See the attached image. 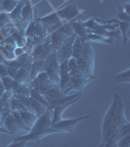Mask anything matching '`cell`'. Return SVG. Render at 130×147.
<instances>
[{
    "instance_id": "obj_1",
    "label": "cell",
    "mask_w": 130,
    "mask_h": 147,
    "mask_svg": "<svg viewBox=\"0 0 130 147\" xmlns=\"http://www.w3.org/2000/svg\"><path fill=\"white\" fill-rule=\"evenodd\" d=\"M70 82H68L66 89L64 90V94H66V95L72 90H83L84 87L93 80L92 78H88L83 75V73L78 68L70 71Z\"/></svg>"
},
{
    "instance_id": "obj_2",
    "label": "cell",
    "mask_w": 130,
    "mask_h": 147,
    "mask_svg": "<svg viewBox=\"0 0 130 147\" xmlns=\"http://www.w3.org/2000/svg\"><path fill=\"white\" fill-rule=\"evenodd\" d=\"M45 67H44V71L47 73L48 77L50 78L51 82L53 84H58L59 80H60V71H59V67H60V63L57 58V54L55 51H53L48 55V57L45 59Z\"/></svg>"
},
{
    "instance_id": "obj_3",
    "label": "cell",
    "mask_w": 130,
    "mask_h": 147,
    "mask_svg": "<svg viewBox=\"0 0 130 147\" xmlns=\"http://www.w3.org/2000/svg\"><path fill=\"white\" fill-rule=\"evenodd\" d=\"M120 94L115 93V97H113V100L111 104L110 108L106 113L105 117L103 120V125H102V134L106 131L108 129L112 127H117V102H119Z\"/></svg>"
},
{
    "instance_id": "obj_4",
    "label": "cell",
    "mask_w": 130,
    "mask_h": 147,
    "mask_svg": "<svg viewBox=\"0 0 130 147\" xmlns=\"http://www.w3.org/2000/svg\"><path fill=\"white\" fill-rule=\"evenodd\" d=\"M53 134H61L59 130L55 129L54 127H48V129H39V130H30L29 132H27V134L25 136H21L17 137L15 140H23V141H35L37 142L36 145H38L40 143V141L44 138V137L50 136Z\"/></svg>"
},
{
    "instance_id": "obj_5",
    "label": "cell",
    "mask_w": 130,
    "mask_h": 147,
    "mask_svg": "<svg viewBox=\"0 0 130 147\" xmlns=\"http://www.w3.org/2000/svg\"><path fill=\"white\" fill-rule=\"evenodd\" d=\"M90 116H81V117H77L74 119H62L59 122L55 123V124L51 125L52 127H54L55 129L59 130L60 132H68V134H72L74 130L75 125L78 124L79 122L84 120L90 119Z\"/></svg>"
},
{
    "instance_id": "obj_6",
    "label": "cell",
    "mask_w": 130,
    "mask_h": 147,
    "mask_svg": "<svg viewBox=\"0 0 130 147\" xmlns=\"http://www.w3.org/2000/svg\"><path fill=\"white\" fill-rule=\"evenodd\" d=\"M75 38V34H72V36L68 37L63 44L61 45L60 48L56 51L57 58H58L59 63H62L63 61L70 59L72 55V43Z\"/></svg>"
},
{
    "instance_id": "obj_7",
    "label": "cell",
    "mask_w": 130,
    "mask_h": 147,
    "mask_svg": "<svg viewBox=\"0 0 130 147\" xmlns=\"http://www.w3.org/2000/svg\"><path fill=\"white\" fill-rule=\"evenodd\" d=\"M82 12L83 11L80 10L76 4H72V5L66 6L65 8H62V9H60V10H58L57 13H58L61 20L66 21V22H70V21L76 18L77 16H79Z\"/></svg>"
},
{
    "instance_id": "obj_8",
    "label": "cell",
    "mask_w": 130,
    "mask_h": 147,
    "mask_svg": "<svg viewBox=\"0 0 130 147\" xmlns=\"http://www.w3.org/2000/svg\"><path fill=\"white\" fill-rule=\"evenodd\" d=\"M34 11L31 0H25V4H23L22 9V20H21V23L16 27L18 28H20V30H25V28H23V24L27 25L29 22L34 21Z\"/></svg>"
},
{
    "instance_id": "obj_9",
    "label": "cell",
    "mask_w": 130,
    "mask_h": 147,
    "mask_svg": "<svg viewBox=\"0 0 130 147\" xmlns=\"http://www.w3.org/2000/svg\"><path fill=\"white\" fill-rule=\"evenodd\" d=\"M52 125V109L47 108V110L42 115L37 117L34 125L31 127L30 130H39L50 127Z\"/></svg>"
},
{
    "instance_id": "obj_10",
    "label": "cell",
    "mask_w": 130,
    "mask_h": 147,
    "mask_svg": "<svg viewBox=\"0 0 130 147\" xmlns=\"http://www.w3.org/2000/svg\"><path fill=\"white\" fill-rule=\"evenodd\" d=\"M78 100L79 99H74V100L68 101V102H66L65 104H62V105L58 106V107L52 109V125L62 120L63 115H64V113L66 112V110H67L70 105H72V104L77 102Z\"/></svg>"
},
{
    "instance_id": "obj_11",
    "label": "cell",
    "mask_w": 130,
    "mask_h": 147,
    "mask_svg": "<svg viewBox=\"0 0 130 147\" xmlns=\"http://www.w3.org/2000/svg\"><path fill=\"white\" fill-rule=\"evenodd\" d=\"M50 37V43H51V48L53 51H57L63 44V42L68 38V35H66L63 32H59V30H54L49 34Z\"/></svg>"
},
{
    "instance_id": "obj_12",
    "label": "cell",
    "mask_w": 130,
    "mask_h": 147,
    "mask_svg": "<svg viewBox=\"0 0 130 147\" xmlns=\"http://www.w3.org/2000/svg\"><path fill=\"white\" fill-rule=\"evenodd\" d=\"M2 127H3L4 129H6L8 131H10L11 134H17L22 131V130L20 129V127H18V125L16 124L15 119H14L12 113L9 114L5 119L3 120V122H2Z\"/></svg>"
},
{
    "instance_id": "obj_13",
    "label": "cell",
    "mask_w": 130,
    "mask_h": 147,
    "mask_svg": "<svg viewBox=\"0 0 130 147\" xmlns=\"http://www.w3.org/2000/svg\"><path fill=\"white\" fill-rule=\"evenodd\" d=\"M52 84H53V82H51L50 78L48 77L47 73L45 72V71H43V72L39 73L38 75L34 78V79H32L31 80H30L29 86H30V88H35V87L40 86V85Z\"/></svg>"
},
{
    "instance_id": "obj_14",
    "label": "cell",
    "mask_w": 130,
    "mask_h": 147,
    "mask_svg": "<svg viewBox=\"0 0 130 147\" xmlns=\"http://www.w3.org/2000/svg\"><path fill=\"white\" fill-rule=\"evenodd\" d=\"M70 24L72 26V30H74V32L75 35L79 37L82 41H86V36L88 34V32L87 30L83 27L81 22H78V21H74V20H72L70 21Z\"/></svg>"
},
{
    "instance_id": "obj_15",
    "label": "cell",
    "mask_w": 130,
    "mask_h": 147,
    "mask_svg": "<svg viewBox=\"0 0 130 147\" xmlns=\"http://www.w3.org/2000/svg\"><path fill=\"white\" fill-rule=\"evenodd\" d=\"M23 4H25V1L20 0L19 3L17 4V6L9 13V17H10L12 23L15 26H17L21 23V20H22V9Z\"/></svg>"
},
{
    "instance_id": "obj_16",
    "label": "cell",
    "mask_w": 130,
    "mask_h": 147,
    "mask_svg": "<svg viewBox=\"0 0 130 147\" xmlns=\"http://www.w3.org/2000/svg\"><path fill=\"white\" fill-rule=\"evenodd\" d=\"M80 97H81V93L72 94V95H68L67 94V95H64L62 97H60V98L56 99V100L49 102L48 108L49 109H54V108L58 107V106L62 105V104H65L66 102H68V101L74 100V99H80Z\"/></svg>"
},
{
    "instance_id": "obj_17",
    "label": "cell",
    "mask_w": 130,
    "mask_h": 147,
    "mask_svg": "<svg viewBox=\"0 0 130 147\" xmlns=\"http://www.w3.org/2000/svg\"><path fill=\"white\" fill-rule=\"evenodd\" d=\"M35 20L38 21V22H40L41 24H43L46 27H48V26H52V25H54V24L58 23L59 21H61V19L59 17L57 11H53V12H51V13L47 14L44 17L35 18Z\"/></svg>"
},
{
    "instance_id": "obj_18",
    "label": "cell",
    "mask_w": 130,
    "mask_h": 147,
    "mask_svg": "<svg viewBox=\"0 0 130 147\" xmlns=\"http://www.w3.org/2000/svg\"><path fill=\"white\" fill-rule=\"evenodd\" d=\"M64 95H66V94H64V92L61 91V89L59 88L58 84H55V85H53V86H52L45 94H44V97H45L47 102L49 103V102L56 100V99L60 98V97H62Z\"/></svg>"
},
{
    "instance_id": "obj_19",
    "label": "cell",
    "mask_w": 130,
    "mask_h": 147,
    "mask_svg": "<svg viewBox=\"0 0 130 147\" xmlns=\"http://www.w3.org/2000/svg\"><path fill=\"white\" fill-rule=\"evenodd\" d=\"M16 60H17L19 68H23V69H27V71H30L32 62H34V59H32L30 54L25 53V54H23L22 56L17 57Z\"/></svg>"
},
{
    "instance_id": "obj_20",
    "label": "cell",
    "mask_w": 130,
    "mask_h": 147,
    "mask_svg": "<svg viewBox=\"0 0 130 147\" xmlns=\"http://www.w3.org/2000/svg\"><path fill=\"white\" fill-rule=\"evenodd\" d=\"M44 67H45V61L41 60V59H37V60H34L32 62L31 68H30L29 71V75H30V79H34L39 73L43 72L44 71Z\"/></svg>"
},
{
    "instance_id": "obj_21",
    "label": "cell",
    "mask_w": 130,
    "mask_h": 147,
    "mask_svg": "<svg viewBox=\"0 0 130 147\" xmlns=\"http://www.w3.org/2000/svg\"><path fill=\"white\" fill-rule=\"evenodd\" d=\"M81 58H83L84 60L89 61V62L94 63L95 60V57H94V52L91 46V42L86 40L83 43V49H82V54H81Z\"/></svg>"
},
{
    "instance_id": "obj_22",
    "label": "cell",
    "mask_w": 130,
    "mask_h": 147,
    "mask_svg": "<svg viewBox=\"0 0 130 147\" xmlns=\"http://www.w3.org/2000/svg\"><path fill=\"white\" fill-rule=\"evenodd\" d=\"M14 80L21 82V84H29L30 80H31L30 75H29V71H27V69H23V68H19L17 74H16V76L14 77Z\"/></svg>"
},
{
    "instance_id": "obj_23",
    "label": "cell",
    "mask_w": 130,
    "mask_h": 147,
    "mask_svg": "<svg viewBox=\"0 0 130 147\" xmlns=\"http://www.w3.org/2000/svg\"><path fill=\"white\" fill-rule=\"evenodd\" d=\"M117 26H119V30L120 32V34L122 35L123 45H126L127 42H128V40H129L130 22H122V21H119V22H117Z\"/></svg>"
},
{
    "instance_id": "obj_24",
    "label": "cell",
    "mask_w": 130,
    "mask_h": 147,
    "mask_svg": "<svg viewBox=\"0 0 130 147\" xmlns=\"http://www.w3.org/2000/svg\"><path fill=\"white\" fill-rule=\"evenodd\" d=\"M19 112H20L23 122L25 123V125L31 129V127L34 125L35 121L37 119V116L35 115L34 113L30 112V111H27V110H21V111H19Z\"/></svg>"
},
{
    "instance_id": "obj_25",
    "label": "cell",
    "mask_w": 130,
    "mask_h": 147,
    "mask_svg": "<svg viewBox=\"0 0 130 147\" xmlns=\"http://www.w3.org/2000/svg\"><path fill=\"white\" fill-rule=\"evenodd\" d=\"M86 40L90 42H99V43H106L109 45H113V39L112 38H107V37H104L102 35H99L93 32H89L86 36Z\"/></svg>"
},
{
    "instance_id": "obj_26",
    "label": "cell",
    "mask_w": 130,
    "mask_h": 147,
    "mask_svg": "<svg viewBox=\"0 0 130 147\" xmlns=\"http://www.w3.org/2000/svg\"><path fill=\"white\" fill-rule=\"evenodd\" d=\"M83 43L84 42L77 35H75L74 43H72V55L75 59H79L81 57L82 49H83Z\"/></svg>"
},
{
    "instance_id": "obj_27",
    "label": "cell",
    "mask_w": 130,
    "mask_h": 147,
    "mask_svg": "<svg viewBox=\"0 0 130 147\" xmlns=\"http://www.w3.org/2000/svg\"><path fill=\"white\" fill-rule=\"evenodd\" d=\"M11 113H12V115H13L14 119H15L16 124H17L18 127H20V129L23 130V131H25V132H29L31 129L25 125V123L23 122V120L22 116H21L20 112H19V111H12Z\"/></svg>"
},
{
    "instance_id": "obj_28",
    "label": "cell",
    "mask_w": 130,
    "mask_h": 147,
    "mask_svg": "<svg viewBox=\"0 0 130 147\" xmlns=\"http://www.w3.org/2000/svg\"><path fill=\"white\" fill-rule=\"evenodd\" d=\"M19 1H20V0H0L1 11L9 14L16 6H17Z\"/></svg>"
},
{
    "instance_id": "obj_29",
    "label": "cell",
    "mask_w": 130,
    "mask_h": 147,
    "mask_svg": "<svg viewBox=\"0 0 130 147\" xmlns=\"http://www.w3.org/2000/svg\"><path fill=\"white\" fill-rule=\"evenodd\" d=\"M70 72H60V80H59V82H58V86L59 88L61 89V91H63L66 89L67 85L70 82Z\"/></svg>"
},
{
    "instance_id": "obj_30",
    "label": "cell",
    "mask_w": 130,
    "mask_h": 147,
    "mask_svg": "<svg viewBox=\"0 0 130 147\" xmlns=\"http://www.w3.org/2000/svg\"><path fill=\"white\" fill-rule=\"evenodd\" d=\"M16 30H18V28L16 27L15 25H14L13 23H10L8 24V25L4 26L3 28H0V32H1L2 36L4 37V38H6V37L10 36L14 34V32H16Z\"/></svg>"
},
{
    "instance_id": "obj_31",
    "label": "cell",
    "mask_w": 130,
    "mask_h": 147,
    "mask_svg": "<svg viewBox=\"0 0 130 147\" xmlns=\"http://www.w3.org/2000/svg\"><path fill=\"white\" fill-rule=\"evenodd\" d=\"M29 97H31L32 99H34L35 101H37L38 103L42 104L43 106H45L46 108H48V102L45 99L44 95L40 94L39 92H37L35 89L30 88V93H29Z\"/></svg>"
},
{
    "instance_id": "obj_32",
    "label": "cell",
    "mask_w": 130,
    "mask_h": 147,
    "mask_svg": "<svg viewBox=\"0 0 130 147\" xmlns=\"http://www.w3.org/2000/svg\"><path fill=\"white\" fill-rule=\"evenodd\" d=\"M82 25H83V27L87 30L88 34L100 28V24L97 22L96 19H89V20H87L86 22L82 23Z\"/></svg>"
},
{
    "instance_id": "obj_33",
    "label": "cell",
    "mask_w": 130,
    "mask_h": 147,
    "mask_svg": "<svg viewBox=\"0 0 130 147\" xmlns=\"http://www.w3.org/2000/svg\"><path fill=\"white\" fill-rule=\"evenodd\" d=\"M129 71L130 69H126L124 72L117 74L115 76V82H129L130 79H129Z\"/></svg>"
},
{
    "instance_id": "obj_34",
    "label": "cell",
    "mask_w": 130,
    "mask_h": 147,
    "mask_svg": "<svg viewBox=\"0 0 130 147\" xmlns=\"http://www.w3.org/2000/svg\"><path fill=\"white\" fill-rule=\"evenodd\" d=\"M10 110L12 112V111H21V110H27V109H25V106L13 95V97H12L10 100Z\"/></svg>"
},
{
    "instance_id": "obj_35",
    "label": "cell",
    "mask_w": 130,
    "mask_h": 147,
    "mask_svg": "<svg viewBox=\"0 0 130 147\" xmlns=\"http://www.w3.org/2000/svg\"><path fill=\"white\" fill-rule=\"evenodd\" d=\"M30 93V86L27 84H22L21 86L14 92V95H23V96H29Z\"/></svg>"
},
{
    "instance_id": "obj_36",
    "label": "cell",
    "mask_w": 130,
    "mask_h": 147,
    "mask_svg": "<svg viewBox=\"0 0 130 147\" xmlns=\"http://www.w3.org/2000/svg\"><path fill=\"white\" fill-rule=\"evenodd\" d=\"M57 30L63 32V34H65L66 35H68V36H72V34H74V30H72V26H70V22L63 23L62 25L60 26V28H59Z\"/></svg>"
},
{
    "instance_id": "obj_37",
    "label": "cell",
    "mask_w": 130,
    "mask_h": 147,
    "mask_svg": "<svg viewBox=\"0 0 130 147\" xmlns=\"http://www.w3.org/2000/svg\"><path fill=\"white\" fill-rule=\"evenodd\" d=\"M42 49H43V43L34 45V49L30 52V55H31L34 61L37 60V59H40V56H41V53H42Z\"/></svg>"
},
{
    "instance_id": "obj_38",
    "label": "cell",
    "mask_w": 130,
    "mask_h": 147,
    "mask_svg": "<svg viewBox=\"0 0 130 147\" xmlns=\"http://www.w3.org/2000/svg\"><path fill=\"white\" fill-rule=\"evenodd\" d=\"M117 21H122V22H129L130 21V15L126 14L122 10L121 7H119V10L117 12V17H115Z\"/></svg>"
},
{
    "instance_id": "obj_39",
    "label": "cell",
    "mask_w": 130,
    "mask_h": 147,
    "mask_svg": "<svg viewBox=\"0 0 130 147\" xmlns=\"http://www.w3.org/2000/svg\"><path fill=\"white\" fill-rule=\"evenodd\" d=\"M34 25L35 21H31L27 25V27L25 28V34L27 37H34Z\"/></svg>"
},
{
    "instance_id": "obj_40",
    "label": "cell",
    "mask_w": 130,
    "mask_h": 147,
    "mask_svg": "<svg viewBox=\"0 0 130 147\" xmlns=\"http://www.w3.org/2000/svg\"><path fill=\"white\" fill-rule=\"evenodd\" d=\"M12 23L10 17H9V14L5 13V12L1 11L0 12V28H3L4 26L8 25V24Z\"/></svg>"
},
{
    "instance_id": "obj_41",
    "label": "cell",
    "mask_w": 130,
    "mask_h": 147,
    "mask_svg": "<svg viewBox=\"0 0 130 147\" xmlns=\"http://www.w3.org/2000/svg\"><path fill=\"white\" fill-rule=\"evenodd\" d=\"M13 79L10 78L9 76H6V77L1 78V84L5 87L6 90H11L12 89V84H13Z\"/></svg>"
},
{
    "instance_id": "obj_42",
    "label": "cell",
    "mask_w": 130,
    "mask_h": 147,
    "mask_svg": "<svg viewBox=\"0 0 130 147\" xmlns=\"http://www.w3.org/2000/svg\"><path fill=\"white\" fill-rule=\"evenodd\" d=\"M115 147H130V134H127L117 141Z\"/></svg>"
},
{
    "instance_id": "obj_43",
    "label": "cell",
    "mask_w": 130,
    "mask_h": 147,
    "mask_svg": "<svg viewBox=\"0 0 130 147\" xmlns=\"http://www.w3.org/2000/svg\"><path fill=\"white\" fill-rule=\"evenodd\" d=\"M53 85H55V84H44V85H40V86H37V87H35V89L37 92H39L40 94H42V95H44V94L46 93L47 91L49 90V89L51 88Z\"/></svg>"
},
{
    "instance_id": "obj_44",
    "label": "cell",
    "mask_w": 130,
    "mask_h": 147,
    "mask_svg": "<svg viewBox=\"0 0 130 147\" xmlns=\"http://www.w3.org/2000/svg\"><path fill=\"white\" fill-rule=\"evenodd\" d=\"M68 70L70 71L78 68V65H77V59H75L74 57L72 56L68 60Z\"/></svg>"
},
{
    "instance_id": "obj_45",
    "label": "cell",
    "mask_w": 130,
    "mask_h": 147,
    "mask_svg": "<svg viewBox=\"0 0 130 147\" xmlns=\"http://www.w3.org/2000/svg\"><path fill=\"white\" fill-rule=\"evenodd\" d=\"M27 141L23 140H14L10 144H8V147H25L27 146Z\"/></svg>"
},
{
    "instance_id": "obj_46",
    "label": "cell",
    "mask_w": 130,
    "mask_h": 147,
    "mask_svg": "<svg viewBox=\"0 0 130 147\" xmlns=\"http://www.w3.org/2000/svg\"><path fill=\"white\" fill-rule=\"evenodd\" d=\"M6 67H7V76H9L12 79H14V77H15L16 74L18 72V68H14L8 65H6Z\"/></svg>"
},
{
    "instance_id": "obj_47",
    "label": "cell",
    "mask_w": 130,
    "mask_h": 147,
    "mask_svg": "<svg viewBox=\"0 0 130 147\" xmlns=\"http://www.w3.org/2000/svg\"><path fill=\"white\" fill-rule=\"evenodd\" d=\"M13 53L16 57H20V56H22L23 54H25V49H23V47L16 46L15 49H14V51H13Z\"/></svg>"
},
{
    "instance_id": "obj_48",
    "label": "cell",
    "mask_w": 130,
    "mask_h": 147,
    "mask_svg": "<svg viewBox=\"0 0 130 147\" xmlns=\"http://www.w3.org/2000/svg\"><path fill=\"white\" fill-rule=\"evenodd\" d=\"M7 76V67L5 64H0V79Z\"/></svg>"
},
{
    "instance_id": "obj_49",
    "label": "cell",
    "mask_w": 130,
    "mask_h": 147,
    "mask_svg": "<svg viewBox=\"0 0 130 147\" xmlns=\"http://www.w3.org/2000/svg\"><path fill=\"white\" fill-rule=\"evenodd\" d=\"M120 7H121V9L125 12V13L128 14V15H130V3H129V1L126 2L124 5H122V6H120Z\"/></svg>"
},
{
    "instance_id": "obj_50",
    "label": "cell",
    "mask_w": 130,
    "mask_h": 147,
    "mask_svg": "<svg viewBox=\"0 0 130 147\" xmlns=\"http://www.w3.org/2000/svg\"><path fill=\"white\" fill-rule=\"evenodd\" d=\"M0 134H11L10 131H8L6 129H4L1 125H0Z\"/></svg>"
},
{
    "instance_id": "obj_51",
    "label": "cell",
    "mask_w": 130,
    "mask_h": 147,
    "mask_svg": "<svg viewBox=\"0 0 130 147\" xmlns=\"http://www.w3.org/2000/svg\"><path fill=\"white\" fill-rule=\"evenodd\" d=\"M6 91V89H5V87L2 85V84H0V98H1V96L4 94V92Z\"/></svg>"
},
{
    "instance_id": "obj_52",
    "label": "cell",
    "mask_w": 130,
    "mask_h": 147,
    "mask_svg": "<svg viewBox=\"0 0 130 147\" xmlns=\"http://www.w3.org/2000/svg\"><path fill=\"white\" fill-rule=\"evenodd\" d=\"M5 58H4V56L2 55V53L0 52V64H4L5 63Z\"/></svg>"
},
{
    "instance_id": "obj_53",
    "label": "cell",
    "mask_w": 130,
    "mask_h": 147,
    "mask_svg": "<svg viewBox=\"0 0 130 147\" xmlns=\"http://www.w3.org/2000/svg\"><path fill=\"white\" fill-rule=\"evenodd\" d=\"M2 109H3V102H2L1 98H0V112L2 111Z\"/></svg>"
},
{
    "instance_id": "obj_54",
    "label": "cell",
    "mask_w": 130,
    "mask_h": 147,
    "mask_svg": "<svg viewBox=\"0 0 130 147\" xmlns=\"http://www.w3.org/2000/svg\"><path fill=\"white\" fill-rule=\"evenodd\" d=\"M3 39H4V37H3V36H2L1 32H0V43H1V42H2V40H3Z\"/></svg>"
},
{
    "instance_id": "obj_55",
    "label": "cell",
    "mask_w": 130,
    "mask_h": 147,
    "mask_svg": "<svg viewBox=\"0 0 130 147\" xmlns=\"http://www.w3.org/2000/svg\"><path fill=\"white\" fill-rule=\"evenodd\" d=\"M0 125H2V115H1V112H0Z\"/></svg>"
},
{
    "instance_id": "obj_56",
    "label": "cell",
    "mask_w": 130,
    "mask_h": 147,
    "mask_svg": "<svg viewBox=\"0 0 130 147\" xmlns=\"http://www.w3.org/2000/svg\"><path fill=\"white\" fill-rule=\"evenodd\" d=\"M23 1H25V0H23Z\"/></svg>"
}]
</instances>
